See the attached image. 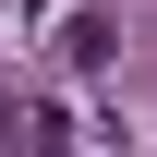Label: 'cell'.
<instances>
[{
  "instance_id": "6da1fadb",
  "label": "cell",
  "mask_w": 157,
  "mask_h": 157,
  "mask_svg": "<svg viewBox=\"0 0 157 157\" xmlns=\"http://www.w3.org/2000/svg\"><path fill=\"white\" fill-rule=\"evenodd\" d=\"M0 157H73L60 109H48V97H12V109H0Z\"/></svg>"
},
{
  "instance_id": "7a4b0ae2",
  "label": "cell",
  "mask_w": 157,
  "mask_h": 157,
  "mask_svg": "<svg viewBox=\"0 0 157 157\" xmlns=\"http://www.w3.org/2000/svg\"><path fill=\"white\" fill-rule=\"evenodd\" d=\"M0 12H48V0H0Z\"/></svg>"
}]
</instances>
